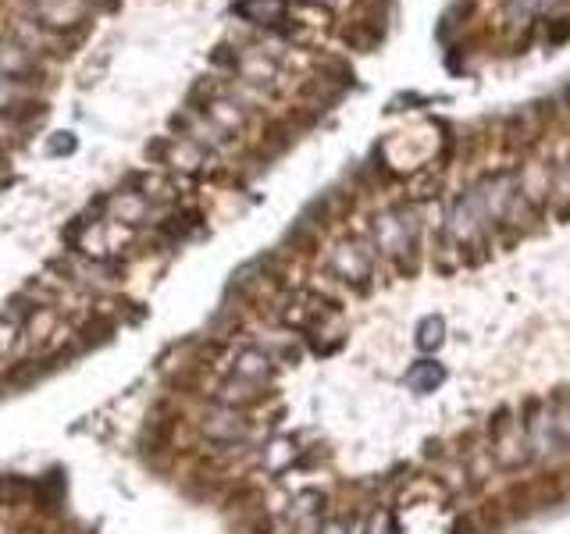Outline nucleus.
I'll use <instances>...</instances> for the list:
<instances>
[{"instance_id": "obj_1", "label": "nucleus", "mask_w": 570, "mask_h": 534, "mask_svg": "<svg viewBox=\"0 0 570 534\" xmlns=\"http://www.w3.org/2000/svg\"><path fill=\"white\" fill-rule=\"evenodd\" d=\"M236 15L253 25H275L285 15V0H236Z\"/></svg>"}, {"instance_id": "obj_2", "label": "nucleus", "mask_w": 570, "mask_h": 534, "mask_svg": "<svg viewBox=\"0 0 570 534\" xmlns=\"http://www.w3.org/2000/svg\"><path fill=\"white\" fill-rule=\"evenodd\" d=\"M446 381V371H442L435 360H421V364L414 367V371L407 374V385L414 392H435Z\"/></svg>"}, {"instance_id": "obj_5", "label": "nucleus", "mask_w": 570, "mask_h": 534, "mask_svg": "<svg viewBox=\"0 0 570 534\" xmlns=\"http://www.w3.org/2000/svg\"><path fill=\"white\" fill-rule=\"evenodd\" d=\"M18 335H22V328H18V324L11 321L8 314H0V360H4V356H11V353H15Z\"/></svg>"}, {"instance_id": "obj_6", "label": "nucleus", "mask_w": 570, "mask_h": 534, "mask_svg": "<svg viewBox=\"0 0 570 534\" xmlns=\"http://www.w3.org/2000/svg\"><path fill=\"white\" fill-rule=\"evenodd\" d=\"M75 146H79V143H75L72 132H57V136L47 143V154H50V157H65V154H72Z\"/></svg>"}, {"instance_id": "obj_4", "label": "nucleus", "mask_w": 570, "mask_h": 534, "mask_svg": "<svg viewBox=\"0 0 570 534\" xmlns=\"http://www.w3.org/2000/svg\"><path fill=\"white\" fill-rule=\"evenodd\" d=\"M214 421L221 424H207V435L218 438V442H239V438H246V424L236 421V417H214Z\"/></svg>"}, {"instance_id": "obj_7", "label": "nucleus", "mask_w": 570, "mask_h": 534, "mask_svg": "<svg viewBox=\"0 0 570 534\" xmlns=\"http://www.w3.org/2000/svg\"><path fill=\"white\" fill-rule=\"evenodd\" d=\"M318 534H346V527H342V524H335V520H332V524H325Z\"/></svg>"}, {"instance_id": "obj_3", "label": "nucleus", "mask_w": 570, "mask_h": 534, "mask_svg": "<svg viewBox=\"0 0 570 534\" xmlns=\"http://www.w3.org/2000/svg\"><path fill=\"white\" fill-rule=\"evenodd\" d=\"M442 342H446V321H442V317H424V321L417 324V346L435 353Z\"/></svg>"}]
</instances>
